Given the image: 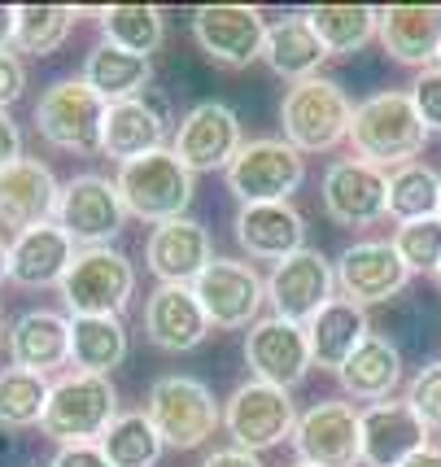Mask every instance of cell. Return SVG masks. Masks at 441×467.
<instances>
[{
	"instance_id": "obj_52",
	"label": "cell",
	"mask_w": 441,
	"mask_h": 467,
	"mask_svg": "<svg viewBox=\"0 0 441 467\" xmlns=\"http://www.w3.org/2000/svg\"><path fill=\"white\" fill-rule=\"evenodd\" d=\"M293 467H306V463H293Z\"/></svg>"
},
{
	"instance_id": "obj_1",
	"label": "cell",
	"mask_w": 441,
	"mask_h": 467,
	"mask_svg": "<svg viewBox=\"0 0 441 467\" xmlns=\"http://www.w3.org/2000/svg\"><path fill=\"white\" fill-rule=\"evenodd\" d=\"M350 144L362 162L372 166H406L415 162L428 144V127L415 114L411 92H376L362 105H354V127H350Z\"/></svg>"
},
{
	"instance_id": "obj_14",
	"label": "cell",
	"mask_w": 441,
	"mask_h": 467,
	"mask_svg": "<svg viewBox=\"0 0 441 467\" xmlns=\"http://www.w3.org/2000/svg\"><path fill=\"white\" fill-rule=\"evenodd\" d=\"M197 293L205 319L215 327H254L258 324L262 297H267V285L254 271V263H236V258H215L197 275Z\"/></svg>"
},
{
	"instance_id": "obj_21",
	"label": "cell",
	"mask_w": 441,
	"mask_h": 467,
	"mask_svg": "<svg viewBox=\"0 0 441 467\" xmlns=\"http://www.w3.org/2000/svg\"><path fill=\"white\" fill-rule=\"evenodd\" d=\"M144 263L158 275L162 285H197V275L215 263L210 254V232L197 223V219H171V223H158L149 232V244H144Z\"/></svg>"
},
{
	"instance_id": "obj_29",
	"label": "cell",
	"mask_w": 441,
	"mask_h": 467,
	"mask_svg": "<svg viewBox=\"0 0 441 467\" xmlns=\"http://www.w3.org/2000/svg\"><path fill=\"white\" fill-rule=\"evenodd\" d=\"M262 61L280 75V79L298 83L320 75V66L328 61V48L315 36V26L306 14H289V18L267 26V44H262Z\"/></svg>"
},
{
	"instance_id": "obj_18",
	"label": "cell",
	"mask_w": 441,
	"mask_h": 467,
	"mask_svg": "<svg viewBox=\"0 0 441 467\" xmlns=\"http://www.w3.org/2000/svg\"><path fill=\"white\" fill-rule=\"evenodd\" d=\"M61 183L40 158H22V162L0 171V227L9 232H31L58 219Z\"/></svg>"
},
{
	"instance_id": "obj_24",
	"label": "cell",
	"mask_w": 441,
	"mask_h": 467,
	"mask_svg": "<svg viewBox=\"0 0 441 467\" xmlns=\"http://www.w3.org/2000/svg\"><path fill=\"white\" fill-rule=\"evenodd\" d=\"M236 241L249 258L284 263L306 249V219L289 202L276 205H241L236 210Z\"/></svg>"
},
{
	"instance_id": "obj_51",
	"label": "cell",
	"mask_w": 441,
	"mask_h": 467,
	"mask_svg": "<svg viewBox=\"0 0 441 467\" xmlns=\"http://www.w3.org/2000/svg\"><path fill=\"white\" fill-rule=\"evenodd\" d=\"M437 66H441V53H437Z\"/></svg>"
},
{
	"instance_id": "obj_9",
	"label": "cell",
	"mask_w": 441,
	"mask_h": 467,
	"mask_svg": "<svg viewBox=\"0 0 441 467\" xmlns=\"http://www.w3.org/2000/svg\"><path fill=\"white\" fill-rule=\"evenodd\" d=\"M223 428L236 441V450L262 454V450L280 446L284 437H293L298 428V410L289 402V389L262 385V380H245L232 389L227 407H223Z\"/></svg>"
},
{
	"instance_id": "obj_8",
	"label": "cell",
	"mask_w": 441,
	"mask_h": 467,
	"mask_svg": "<svg viewBox=\"0 0 441 467\" xmlns=\"http://www.w3.org/2000/svg\"><path fill=\"white\" fill-rule=\"evenodd\" d=\"M306 180V158L289 140H249L227 166V188L241 205H276L289 202Z\"/></svg>"
},
{
	"instance_id": "obj_16",
	"label": "cell",
	"mask_w": 441,
	"mask_h": 467,
	"mask_svg": "<svg viewBox=\"0 0 441 467\" xmlns=\"http://www.w3.org/2000/svg\"><path fill=\"white\" fill-rule=\"evenodd\" d=\"M193 36H197L201 53L210 61H219L227 70H241V66L262 57L267 22L254 5H201L193 14Z\"/></svg>"
},
{
	"instance_id": "obj_34",
	"label": "cell",
	"mask_w": 441,
	"mask_h": 467,
	"mask_svg": "<svg viewBox=\"0 0 441 467\" xmlns=\"http://www.w3.org/2000/svg\"><path fill=\"white\" fill-rule=\"evenodd\" d=\"M441 214V175L428 162H406L389 171V219L420 223Z\"/></svg>"
},
{
	"instance_id": "obj_41",
	"label": "cell",
	"mask_w": 441,
	"mask_h": 467,
	"mask_svg": "<svg viewBox=\"0 0 441 467\" xmlns=\"http://www.w3.org/2000/svg\"><path fill=\"white\" fill-rule=\"evenodd\" d=\"M411 101H415V114L428 131H441V66H428L420 70V79L411 88Z\"/></svg>"
},
{
	"instance_id": "obj_48",
	"label": "cell",
	"mask_w": 441,
	"mask_h": 467,
	"mask_svg": "<svg viewBox=\"0 0 441 467\" xmlns=\"http://www.w3.org/2000/svg\"><path fill=\"white\" fill-rule=\"evenodd\" d=\"M9 271H14V266H9V244L0 241V285L9 280Z\"/></svg>"
},
{
	"instance_id": "obj_28",
	"label": "cell",
	"mask_w": 441,
	"mask_h": 467,
	"mask_svg": "<svg viewBox=\"0 0 441 467\" xmlns=\"http://www.w3.org/2000/svg\"><path fill=\"white\" fill-rule=\"evenodd\" d=\"M306 337H310V358H315V367L341 371V367L350 363V354H354L372 332H367L362 306L345 302V297H332V302L306 324Z\"/></svg>"
},
{
	"instance_id": "obj_35",
	"label": "cell",
	"mask_w": 441,
	"mask_h": 467,
	"mask_svg": "<svg viewBox=\"0 0 441 467\" xmlns=\"http://www.w3.org/2000/svg\"><path fill=\"white\" fill-rule=\"evenodd\" d=\"M100 31H105V44L136 53V57L158 53L162 36H166L162 9L153 5H110V9H100Z\"/></svg>"
},
{
	"instance_id": "obj_38",
	"label": "cell",
	"mask_w": 441,
	"mask_h": 467,
	"mask_svg": "<svg viewBox=\"0 0 441 467\" xmlns=\"http://www.w3.org/2000/svg\"><path fill=\"white\" fill-rule=\"evenodd\" d=\"M75 18H79V14H75L70 5H18V31H14V44H18L22 53L48 57L53 48L66 44Z\"/></svg>"
},
{
	"instance_id": "obj_30",
	"label": "cell",
	"mask_w": 441,
	"mask_h": 467,
	"mask_svg": "<svg viewBox=\"0 0 441 467\" xmlns=\"http://www.w3.org/2000/svg\"><path fill=\"white\" fill-rule=\"evenodd\" d=\"M83 83H88L105 105L136 101V97L149 92V83H153V66H149V57L122 53L114 44H97V48L88 53V61H83Z\"/></svg>"
},
{
	"instance_id": "obj_39",
	"label": "cell",
	"mask_w": 441,
	"mask_h": 467,
	"mask_svg": "<svg viewBox=\"0 0 441 467\" xmlns=\"http://www.w3.org/2000/svg\"><path fill=\"white\" fill-rule=\"evenodd\" d=\"M394 249L406 263V271H437L441 266V214L437 219H420V223H398L394 232Z\"/></svg>"
},
{
	"instance_id": "obj_40",
	"label": "cell",
	"mask_w": 441,
	"mask_h": 467,
	"mask_svg": "<svg viewBox=\"0 0 441 467\" xmlns=\"http://www.w3.org/2000/svg\"><path fill=\"white\" fill-rule=\"evenodd\" d=\"M406 402L428 428H441V363H428L406 385Z\"/></svg>"
},
{
	"instance_id": "obj_11",
	"label": "cell",
	"mask_w": 441,
	"mask_h": 467,
	"mask_svg": "<svg viewBox=\"0 0 441 467\" xmlns=\"http://www.w3.org/2000/svg\"><path fill=\"white\" fill-rule=\"evenodd\" d=\"M332 288H337V266L320 249H298L293 258L276 263L271 280H267V302L280 319L306 327L332 302Z\"/></svg>"
},
{
	"instance_id": "obj_12",
	"label": "cell",
	"mask_w": 441,
	"mask_h": 467,
	"mask_svg": "<svg viewBox=\"0 0 441 467\" xmlns=\"http://www.w3.org/2000/svg\"><path fill=\"white\" fill-rule=\"evenodd\" d=\"M293 446L306 467H359L362 463V428L359 410L350 402H315L298 415Z\"/></svg>"
},
{
	"instance_id": "obj_33",
	"label": "cell",
	"mask_w": 441,
	"mask_h": 467,
	"mask_svg": "<svg viewBox=\"0 0 441 467\" xmlns=\"http://www.w3.org/2000/svg\"><path fill=\"white\" fill-rule=\"evenodd\" d=\"M306 18L323 40L328 57H345V53H359L362 44L376 36L381 9H372V5H320V9H306Z\"/></svg>"
},
{
	"instance_id": "obj_49",
	"label": "cell",
	"mask_w": 441,
	"mask_h": 467,
	"mask_svg": "<svg viewBox=\"0 0 441 467\" xmlns=\"http://www.w3.org/2000/svg\"><path fill=\"white\" fill-rule=\"evenodd\" d=\"M0 341H5V315H0Z\"/></svg>"
},
{
	"instance_id": "obj_46",
	"label": "cell",
	"mask_w": 441,
	"mask_h": 467,
	"mask_svg": "<svg viewBox=\"0 0 441 467\" xmlns=\"http://www.w3.org/2000/svg\"><path fill=\"white\" fill-rule=\"evenodd\" d=\"M14 31H18V9L14 5H0V53H9Z\"/></svg>"
},
{
	"instance_id": "obj_26",
	"label": "cell",
	"mask_w": 441,
	"mask_h": 467,
	"mask_svg": "<svg viewBox=\"0 0 441 467\" xmlns=\"http://www.w3.org/2000/svg\"><path fill=\"white\" fill-rule=\"evenodd\" d=\"M9 358L14 367L36 371V376L61 371L70 363V319L58 310H44V306L18 315L9 327Z\"/></svg>"
},
{
	"instance_id": "obj_47",
	"label": "cell",
	"mask_w": 441,
	"mask_h": 467,
	"mask_svg": "<svg viewBox=\"0 0 441 467\" xmlns=\"http://www.w3.org/2000/svg\"><path fill=\"white\" fill-rule=\"evenodd\" d=\"M402 467H441V450H437V446H428V450H420L415 459H406Z\"/></svg>"
},
{
	"instance_id": "obj_45",
	"label": "cell",
	"mask_w": 441,
	"mask_h": 467,
	"mask_svg": "<svg viewBox=\"0 0 441 467\" xmlns=\"http://www.w3.org/2000/svg\"><path fill=\"white\" fill-rule=\"evenodd\" d=\"M201 467H262V463H258V454L232 446V450H215V454H210Z\"/></svg>"
},
{
	"instance_id": "obj_22",
	"label": "cell",
	"mask_w": 441,
	"mask_h": 467,
	"mask_svg": "<svg viewBox=\"0 0 441 467\" xmlns=\"http://www.w3.org/2000/svg\"><path fill=\"white\" fill-rule=\"evenodd\" d=\"M166 140V101L158 97H136V101L110 105L105 114V136H100V153L114 158L119 166L141 162L149 153H162Z\"/></svg>"
},
{
	"instance_id": "obj_50",
	"label": "cell",
	"mask_w": 441,
	"mask_h": 467,
	"mask_svg": "<svg viewBox=\"0 0 441 467\" xmlns=\"http://www.w3.org/2000/svg\"><path fill=\"white\" fill-rule=\"evenodd\" d=\"M433 275H437V285H441V266H437V271H433Z\"/></svg>"
},
{
	"instance_id": "obj_3",
	"label": "cell",
	"mask_w": 441,
	"mask_h": 467,
	"mask_svg": "<svg viewBox=\"0 0 441 467\" xmlns=\"http://www.w3.org/2000/svg\"><path fill=\"white\" fill-rule=\"evenodd\" d=\"M280 127L284 140L298 153H328L341 140H350L354 101L345 97V88L337 79L310 75V79L289 83V92L280 101Z\"/></svg>"
},
{
	"instance_id": "obj_4",
	"label": "cell",
	"mask_w": 441,
	"mask_h": 467,
	"mask_svg": "<svg viewBox=\"0 0 441 467\" xmlns=\"http://www.w3.org/2000/svg\"><path fill=\"white\" fill-rule=\"evenodd\" d=\"M58 288L70 319L122 315L136 293V266L119 249H83V254H75V263Z\"/></svg>"
},
{
	"instance_id": "obj_5",
	"label": "cell",
	"mask_w": 441,
	"mask_h": 467,
	"mask_svg": "<svg viewBox=\"0 0 441 467\" xmlns=\"http://www.w3.org/2000/svg\"><path fill=\"white\" fill-rule=\"evenodd\" d=\"M119 197L127 205V214H136L144 223H171V219H184V210L193 202V171L171 153H149L141 162L119 166Z\"/></svg>"
},
{
	"instance_id": "obj_25",
	"label": "cell",
	"mask_w": 441,
	"mask_h": 467,
	"mask_svg": "<svg viewBox=\"0 0 441 467\" xmlns=\"http://www.w3.org/2000/svg\"><path fill=\"white\" fill-rule=\"evenodd\" d=\"M376 36L394 61L428 70L441 53V5H389L381 9Z\"/></svg>"
},
{
	"instance_id": "obj_17",
	"label": "cell",
	"mask_w": 441,
	"mask_h": 467,
	"mask_svg": "<svg viewBox=\"0 0 441 467\" xmlns=\"http://www.w3.org/2000/svg\"><path fill=\"white\" fill-rule=\"evenodd\" d=\"M241 144V119L223 101H201L180 119L171 153L197 175V171H227Z\"/></svg>"
},
{
	"instance_id": "obj_44",
	"label": "cell",
	"mask_w": 441,
	"mask_h": 467,
	"mask_svg": "<svg viewBox=\"0 0 441 467\" xmlns=\"http://www.w3.org/2000/svg\"><path fill=\"white\" fill-rule=\"evenodd\" d=\"M22 162V131L18 122L9 119V109H0V171Z\"/></svg>"
},
{
	"instance_id": "obj_19",
	"label": "cell",
	"mask_w": 441,
	"mask_h": 467,
	"mask_svg": "<svg viewBox=\"0 0 441 467\" xmlns=\"http://www.w3.org/2000/svg\"><path fill=\"white\" fill-rule=\"evenodd\" d=\"M406 280H411V271L398 258L394 241H359L337 258V288L354 306L389 302L394 293L406 288Z\"/></svg>"
},
{
	"instance_id": "obj_20",
	"label": "cell",
	"mask_w": 441,
	"mask_h": 467,
	"mask_svg": "<svg viewBox=\"0 0 441 467\" xmlns=\"http://www.w3.org/2000/svg\"><path fill=\"white\" fill-rule=\"evenodd\" d=\"M362 428V463L367 467H402L428 450V424L411 410V402H376L359 410Z\"/></svg>"
},
{
	"instance_id": "obj_43",
	"label": "cell",
	"mask_w": 441,
	"mask_h": 467,
	"mask_svg": "<svg viewBox=\"0 0 441 467\" xmlns=\"http://www.w3.org/2000/svg\"><path fill=\"white\" fill-rule=\"evenodd\" d=\"M48 467H114L100 446H61Z\"/></svg>"
},
{
	"instance_id": "obj_7",
	"label": "cell",
	"mask_w": 441,
	"mask_h": 467,
	"mask_svg": "<svg viewBox=\"0 0 441 467\" xmlns=\"http://www.w3.org/2000/svg\"><path fill=\"white\" fill-rule=\"evenodd\" d=\"M105 114H110V105L100 101L83 79H61L36 105V131L53 149L97 153L100 136H105Z\"/></svg>"
},
{
	"instance_id": "obj_13",
	"label": "cell",
	"mask_w": 441,
	"mask_h": 467,
	"mask_svg": "<svg viewBox=\"0 0 441 467\" xmlns=\"http://www.w3.org/2000/svg\"><path fill=\"white\" fill-rule=\"evenodd\" d=\"M323 210L341 227H372L389 214V175L362 158H341L323 171Z\"/></svg>"
},
{
	"instance_id": "obj_42",
	"label": "cell",
	"mask_w": 441,
	"mask_h": 467,
	"mask_svg": "<svg viewBox=\"0 0 441 467\" xmlns=\"http://www.w3.org/2000/svg\"><path fill=\"white\" fill-rule=\"evenodd\" d=\"M22 92H26V66L18 53H0V109H9Z\"/></svg>"
},
{
	"instance_id": "obj_2",
	"label": "cell",
	"mask_w": 441,
	"mask_h": 467,
	"mask_svg": "<svg viewBox=\"0 0 441 467\" xmlns=\"http://www.w3.org/2000/svg\"><path fill=\"white\" fill-rule=\"evenodd\" d=\"M114 420H119V389L110 385V376L66 371L48 389L40 428L58 446H100Z\"/></svg>"
},
{
	"instance_id": "obj_10",
	"label": "cell",
	"mask_w": 441,
	"mask_h": 467,
	"mask_svg": "<svg viewBox=\"0 0 441 467\" xmlns=\"http://www.w3.org/2000/svg\"><path fill=\"white\" fill-rule=\"evenodd\" d=\"M127 205L119 197V183L105 175H75L61 183L58 227L83 249H110V241L122 232Z\"/></svg>"
},
{
	"instance_id": "obj_27",
	"label": "cell",
	"mask_w": 441,
	"mask_h": 467,
	"mask_svg": "<svg viewBox=\"0 0 441 467\" xmlns=\"http://www.w3.org/2000/svg\"><path fill=\"white\" fill-rule=\"evenodd\" d=\"M70 263H75V241H70L58 223L31 227V232L14 236V244H9V266H14L9 280L22 288L61 285Z\"/></svg>"
},
{
	"instance_id": "obj_6",
	"label": "cell",
	"mask_w": 441,
	"mask_h": 467,
	"mask_svg": "<svg viewBox=\"0 0 441 467\" xmlns=\"http://www.w3.org/2000/svg\"><path fill=\"white\" fill-rule=\"evenodd\" d=\"M144 415L153 420L158 437L175 450H197L215 437V428L223 424V410L215 402V393L193 380V376H162L149 389V407Z\"/></svg>"
},
{
	"instance_id": "obj_31",
	"label": "cell",
	"mask_w": 441,
	"mask_h": 467,
	"mask_svg": "<svg viewBox=\"0 0 441 467\" xmlns=\"http://www.w3.org/2000/svg\"><path fill=\"white\" fill-rule=\"evenodd\" d=\"M341 376V385L350 398H362V402H384L402 380V354L394 341H384V337H367L354 354H350V363L337 371Z\"/></svg>"
},
{
	"instance_id": "obj_32",
	"label": "cell",
	"mask_w": 441,
	"mask_h": 467,
	"mask_svg": "<svg viewBox=\"0 0 441 467\" xmlns=\"http://www.w3.org/2000/svg\"><path fill=\"white\" fill-rule=\"evenodd\" d=\"M127 358V327L119 315L70 319V363L88 376H110Z\"/></svg>"
},
{
	"instance_id": "obj_36",
	"label": "cell",
	"mask_w": 441,
	"mask_h": 467,
	"mask_svg": "<svg viewBox=\"0 0 441 467\" xmlns=\"http://www.w3.org/2000/svg\"><path fill=\"white\" fill-rule=\"evenodd\" d=\"M162 446H166V441L158 437V428H153V420H149L144 410L119 415V420L110 424V432L100 437V450H105V459L114 467H158Z\"/></svg>"
},
{
	"instance_id": "obj_37",
	"label": "cell",
	"mask_w": 441,
	"mask_h": 467,
	"mask_svg": "<svg viewBox=\"0 0 441 467\" xmlns=\"http://www.w3.org/2000/svg\"><path fill=\"white\" fill-rule=\"evenodd\" d=\"M48 380L22 367H5L0 371V424L5 428H31L44 420L48 407Z\"/></svg>"
},
{
	"instance_id": "obj_23",
	"label": "cell",
	"mask_w": 441,
	"mask_h": 467,
	"mask_svg": "<svg viewBox=\"0 0 441 467\" xmlns=\"http://www.w3.org/2000/svg\"><path fill=\"white\" fill-rule=\"evenodd\" d=\"M144 332L158 349L184 354V349H197L205 341L210 319L188 285H158L153 297L144 302Z\"/></svg>"
},
{
	"instance_id": "obj_15",
	"label": "cell",
	"mask_w": 441,
	"mask_h": 467,
	"mask_svg": "<svg viewBox=\"0 0 441 467\" xmlns=\"http://www.w3.org/2000/svg\"><path fill=\"white\" fill-rule=\"evenodd\" d=\"M245 363L254 371V380L276 389H293L306 380V371L315 367L310 358V337L301 324H289L280 315H267L249 327L245 337Z\"/></svg>"
}]
</instances>
